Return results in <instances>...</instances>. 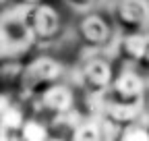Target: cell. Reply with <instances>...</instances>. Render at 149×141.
<instances>
[{
  "instance_id": "cell-15",
  "label": "cell",
  "mask_w": 149,
  "mask_h": 141,
  "mask_svg": "<svg viewBox=\"0 0 149 141\" xmlns=\"http://www.w3.org/2000/svg\"><path fill=\"white\" fill-rule=\"evenodd\" d=\"M97 2H100V0H62V4L66 8L79 13V15L81 13H87L91 8H97Z\"/></svg>"
},
{
  "instance_id": "cell-6",
  "label": "cell",
  "mask_w": 149,
  "mask_h": 141,
  "mask_svg": "<svg viewBox=\"0 0 149 141\" xmlns=\"http://www.w3.org/2000/svg\"><path fill=\"white\" fill-rule=\"evenodd\" d=\"M106 10L118 33L149 31V0H108Z\"/></svg>"
},
{
  "instance_id": "cell-1",
  "label": "cell",
  "mask_w": 149,
  "mask_h": 141,
  "mask_svg": "<svg viewBox=\"0 0 149 141\" xmlns=\"http://www.w3.org/2000/svg\"><path fill=\"white\" fill-rule=\"evenodd\" d=\"M33 44L37 42L27 23V6H0V56H23Z\"/></svg>"
},
{
  "instance_id": "cell-3",
  "label": "cell",
  "mask_w": 149,
  "mask_h": 141,
  "mask_svg": "<svg viewBox=\"0 0 149 141\" xmlns=\"http://www.w3.org/2000/svg\"><path fill=\"white\" fill-rule=\"evenodd\" d=\"M66 75V64L52 54H35L25 60V73H23V87L21 94H27L29 98L44 91L48 85L62 81Z\"/></svg>"
},
{
  "instance_id": "cell-4",
  "label": "cell",
  "mask_w": 149,
  "mask_h": 141,
  "mask_svg": "<svg viewBox=\"0 0 149 141\" xmlns=\"http://www.w3.org/2000/svg\"><path fill=\"white\" fill-rule=\"evenodd\" d=\"M27 23L37 44H54L64 33L66 17L52 0H42L27 6Z\"/></svg>"
},
{
  "instance_id": "cell-7",
  "label": "cell",
  "mask_w": 149,
  "mask_h": 141,
  "mask_svg": "<svg viewBox=\"0 0 149 141\" xmlns=\"http://www.w3.org/2000/svg\"><path fill=\"white\" fill-rule=\"evenodd\" d=\"M77 98L79 91L72 87V83L68 81H56L52 85H48L44 91H40L37 96H33V104L40 108L37 114L44 116H56V114H64L77 108Z\"/></svg>"
},
{
  "instance_id": "cell-11",
  "label": "cell",
  "mask_w": 149,
  "mask_h": 141,
  "mask_svg": "<svg viewBox=\"0 0 149 141\" xmlns=\"http://www.w3.org/2000/svg\"><path fill=\"white\" fill-rule=\"evenodd\" d=\"M81 114L74 108L70 112L64 114H56L48 118L50 125V139H74V133H77V127L81 122Z\"/></svg>"
},
{
  "instance_id": "cell-9",
  "label": "cell",
  "mask_w": 149,
  "mask_h": 141,
  "mask_svg": "<svg viewBox=\"0 0 149 141\" xmlns=\"http://www.w3.org/2000/svg\"><path fill=\"white\" fill-rule=\"evenodd\" d=\"M143 112H145V100H120L110 94H106V98H104L102 114L114 118L122 127L133 120L143 118Z\"/></svg>"
},
{
  "instance_id": "cell-12",
  "label": "cell",
  "mask_w": 149,
  "mask_h": 141,
  "mask_svg": "<svg viewBox=\"0 0 149 141\" xmlns=\"http://www.w3.org/2000/svg\"><path fill=\"white\" fill-rule=\"evenodd\" d=\"M19 139H23V141H46V139H50L48 116L29 114L23 122L21 131H19Z\"/></svg>"
},
{
  "instance_id": "cell-13",
  "label": "cell",
  "mask_w": 149,
  "mask_h": 141,
  "mask_svg": "<svg viewBox=\"0 0 149 141\" xmlns=\"http://www.w3.org/2000/svg\"><path fill=\"white\" fill-rule=\"evenodd\" d=\"M120 141H149V122L145 116L124 125L120 131Z\"/></svg>"
},
{
  "instance_id": "cell-17",
  "label": "cell",
  "mask_w": 149,
  "mask_h": 141,
  "mask_svg": "<svg viewBox=\"0 0 149 141\" xmlns=\"http://www.w3.org/2000/svg\"><path fill=\"white\" fill-rule=\"evenodd\" d=\"M143 116H145V120L149 122V91H147V96H145V112H143Z\"/></svg>"
},
{
  "instance_id": "cell-2",
  "label": "cell",
  "mask_w": 149,
  "mask_h": 141,
  "mask_svg": "<svg viewBox=\"0 0 149 141\" xmlns=\"http://www.w3.org/2000/svg\"><path fill=\"white\" fill-rule=\"evenodd\" d=\"M74 31H77L81 46L89 50L110 48L118 33L106 8H91L87 13H81L77 19V25H74Z\"/></svg>"
},
{
  "instance_id": "cell-16",
  "label": "cell",
  "mask_w": 149,
  "mask_h": 141,
  "mask_svg": "<svg viewBox=\"0 0 149 141\" xmlns=\"http://www.w3.org/2000/svg\"><path fill=\"white\" fill-rule=\"evenodd\" d=\"M137 66L143 70L145 75H149V33H147V42H145V50H143V56L137 62Z\"/></svg>"
},
{
  "instance_id": "cell-8",
  "label": "cell",
  "mask_w": 149,
  "mask_h": 141,
  "mask_svg": "<svg viewBox=\"0 0 149 141\" xmlns=\"http://www.w3.org/2000/svg\"><path fill=\"white\" fill-rule=\"evenodd\" d=\"M149 91V79L135 64H122L116 70L114 83L110 87V96L120 100H145Z\"/></svg>"
},
{
  "instance_id": "cell-5",
  "label": "cell",
  "mask_w": 149,
  "mask_h": 141,
  "mask_svg": "<svg viewBox=\"0 0 149 141\" xmlns=\"http://www.w3.org/2000/svg\"><path fill=\"white\" fill-rule=\"evenodd\" d=\"M116 64L112 62L108 56L102 54H93L85 58L79 66V87L87 94H95V96H106L110 91L112 83L116 77Z\"/></svg>"
},
{
  "instance_id": "cell-10",
  "label": "cell",
  "mask_w": 149,
  "mask_h": 141,
  "mask_svg": "<svg viewBox=\"0 0 149 141\" xmlns=\"http://www.w3.org/2000/svg\"><path fill=\"white\" fill-rule=\"evenodd\" d=\"M149 33V31H147ZM147 33L143 31H130V33H120L116 40V56L122 64H135L141 60L145 42H147Z\"/></svg>"
},
{
  "instance_id": "cell-18",
  "label": "cell",
  "mask_w": 149,
  "mask_h": 141,
  "mask_svg": "<svg viewBox=\"0 0 149 141\" xmlns=\"http://www.w3.org/2000/svg\"><path fill=\"white\" fill-rule=\"evenodd\" d=\"M10 2H17V4H25V6H29V4H35V2H42V0H10Z\"/></svg>"
},
{
  "instance_id": "cell-14",
  "label": "cell",
  "mask_w": 149,
  "mask_h": 141,
  "mask_svg": "<svg viewBox=\"0 0 149 141\" xmlns=\"http://www.w3.org/2000/svg\"><path fill=\"white\" fill-rule=\"evenodd\" d=\"M100 141L102 133H100V122L97 116H91V118H81L77 133H74V141Z\"/></svg>"
}]
</instances>
